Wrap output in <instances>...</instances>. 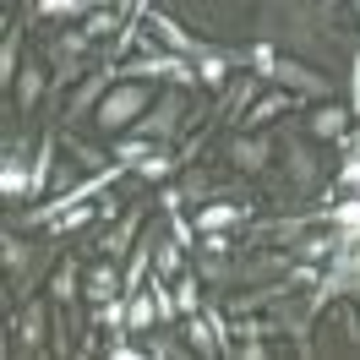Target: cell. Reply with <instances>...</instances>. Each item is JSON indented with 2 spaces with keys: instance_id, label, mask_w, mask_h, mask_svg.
<instances>
[{
  "instance_id": "obj_1",
  "label": "cell",
  "mask_w": 360,
  "mask_h": 360,
  "mask_svg": "<svg viewBox=\"0 0 360 360\" xmlns=\"http://www.w3.org/2000/svg\"><path fill=\"white\" fill-rule=\"evenodd\" d=\"M148 104H153V88H148V82H131V77H120V82L98 98V110H93V115H98L104 131H131Z\"/></svg>"
},
{
  "instance_id": "obj_2",
  "label": "cell",
  "mask_w": 360,
  "mask_h": 360,
  "mask_svg": "<svg viewBox=\"0 0 360 360\" xmlns=\"http://www.w3.org/2000/svg\"><path fill=\"white\" fill-rule=\"evenodd\" d=\"M180 126H186V98H180V88L169 82V88L158 93V104H148V110H142V120H136L131 131H136V136H153V142H169Z\"/></svg>"
},
{
  "instance_id": "obj_3",
  "label": "cell",
  "mask_w": 360,
  "mask_h": 360,
  "mask_svg": "<svg viewBox=\"0 0 360 360\" xmlns=\"http://www.w3.org/2000/svg\"><path fill=\"white\" fill-rule=\"evenodd\" d=\"M273 82L290 88V93H306V98H328V93H333L328 77H316V71L300 66V60H278V66H273Z\"/></svg>"
},
{
  "instance_id": "obj_4",
  "label": "cell",
  "mask_w": 360,
  "mask_h": 360,
  "mask_svg": "<svg viewBox=\"0 0 360 360\" xmlns=\"http://www.w3.org/2000/svg\"><path fill=\"white\" fill-rule=\"evenodd\" d=\"M120 77H115V66H104V71H93L88 82H82V93H71V104H66V115H88V110H98V98L115 88Z\"/></svg>"
},
{
  "instance_id": "obj_5",
  "label": "cell",
  "mask_w": 360,
  "mask_h": 360,
  "mask_svg": "<svg viewBox=\"0 0 360 360\" xmlns=\"http://www.w3.org/2000/svg\"><path fill=\"white\" fill-rule=\"evenodd\" d=\"M148 27H153L158 39L175 49V55H191V60H197V55L207 49V44H197V39H191V33H186V27L175 22V17H164V11H153V17H148Z\"/></svg>"
},
{
  "instance_id": "obj_6",
  "label": "cell",
  "mask_w": 360,
  "mask_h": 360,
  "mask_svg": "<svg viewBox=\"0 0 360 360\" xmlns=\"http://www.w3.org/2000/svg\"><path fill=\"white\" fill-rule=\"evenodd\" d=\"M306 126H311V136H328V142H344V136H349V110H344V104H316Z\"/></svg>"
},
{
  "instance_id": "obj_7",
  "label": "cell",
  "mask_w": 360,
  "mask_h": 360,
  "mask_svg": "<svg viewBox=\"0 0 360 360\" xmlns=\"http://www.w3.org/2000/svg\"><path fill=\"white\" fill-rule=\"evenodd\" d=\"M11 98H17V110H33V104L44 98V66H39V60H27V66L17 71V82H11Z\"/></svg>"
},
{
  "instance_id": "obj_8",
  "label": "cell",
  "mask_w": 360,
  "mask_h": 360,
  "mask_svg": "<svg viewBox=\"0 0 360 360\" xmlns=\"http://www.w3.org/2000/svg\"><path fill=\"white\" fill-rule=\"evenodd\" d=\"M290 104H295V93H290V88H278V93H268V98H257V104L240 115V126H251V131H257V126H268L273 115H284Z\"/></svg>"
},
{
  "instance_id": "obj_9",
  "label": "cell",
  "mask_w": 360,
  "mask_h": 360,
  "mask_svg": "<svg viewBox=\"0 0 360 360\" xmlns=\"http://www.w3.org/2000/svg\"><path fill=\"white\" fill-rule=\"evenodd\" d=\"M136 229H142V213H126V219H120V224L98 240V251H104L110 262H115V257H126V251H131V240H136Z\"/></svg>"
},
{
  "instance_id": "obj_10",
  "label": "cell",
  "mask_w": 360,
  "mask_h": 360,
  "mask_svg": "<svg viewBox=\"0 0 360 360\" xmlns=\"http://www.w3.org/2000/svg\"><path fill=\"white\" fill-rule=\"evenodd\" d=\"M251 219V207H240V202H213V207H202L197 213V229H229V224H246Z\"/></svg>"
},
{
  "instance_id": "obj_11",
  "label": "cell",
  "mask_w": 360,
  "mask_h": 360,
  "mask_svg": "<svg viewBox=\"0 0 360 360\" xmlns=\"http://www.w3.org/2000/svg\"><path fill=\"white\" fill-rule=\"evenodd\" d=\"M82 295H88V300H98V306H104V300H115V295H126V278H115L110 257L88 273V290H82Z\"/></svg>"
},
{
  "instance_id": "obj_12",
  "label": "cell",
  "mask_w": 360,
  "mask_h": 360,
  "mask_svg": "<svg viewBox=\"0 0 360 360\" xmlns=\"http://www.w3.org/2000/svg\"><path fill=\"white\" fill-rule=\"evenodd\" d=\"M268 136H240V142H235V148H229V158H235V169H262V164H268Z\"/></svg>"
},
{
  "instance_id": "obj_13",
  "label": "cell",
  "mask_w": 360,
  "mask_h": 360,
  "mask_svg": "<svg viewBox=\"0 0 360 360\" xmlns=\"http://www.w3.org/2000/svg\"><path fill=\"white\" fill-rule=\"evenodd\" d=\"M49 169H55V136L39 142V158H33V169H27V197H39L49 186Z\"/></svg>"
},
{
  "instance_id": "obj_14",
  "label": "cell",
  "mask_w": 360,
  "mask_h": 360,
  "mask_svg": "<svg viewBox=\"0 0 360 360\" xmlns=\"http://www.w3.org/2000/svg\"><path fill=\"white\" fill-rule=\"evenodd\" d=\"M77 290H82V268H77V262H60V268H55V284H49L55 306H71V300H77Z\"/></svg>"
},
{
  "instance_id": "obj_15",
  "label": "cell",
  "mask_w": 360,
  "mask_h": 360,
  "mask_svg": "<svg viewBox=\"0 0 360 360\" xmlns=\"http://www.w3.org/2000/svg\"><path fill=\"white\" fill-rule=\"evenodd\" d=\"M333 224L344 246H360V197L355 202H333Z\"/></svg>"
},
{
  "instance_id": "obj_16",
  "label": "cell",
  "mask_w": 360,
  "mask_h": 360,
  "mask_svg": "<svg viewBox=\"0 0 360 360\" xmlns=\"http://www.w3.org/2000/svg\"><path fill=\"white\" fill-rule=\"evenodd\" d=\"M17 328H22L27 349H39V338H44V300H27V311L17 316Z\"/></svg>"
},
{
  "instance_id": "obj_17",
  "label": "cell",
  "mask_w": 360,
  "mask_h": 360,
  "mask_svg": "<svg viewBox=\"0 0 360 360\" xmlns=\"http://www.w3.org/2000/svg\"><path fill=\"white\" fill-rule=\"evenodd\" d=\"M0 186H6V197L17 202V197H27V175H22V158H17V148L6 153V169H0Z\"/></svg>"
},
{
  "instance_id": "obj_18",
  "label": "cell",
  "mask_w": 360,
  "mask_h": 360,
  "mask_svg": "<svg viewBox=\"0 0 360 360\" xmlns=\"http://www.w3.org/2000/svg\"><path fill=\"white\" fill-rule=\"evenodd\" d=\"M169 169H175V158H169V148H164V142H158L153 153H148L142 164H136V175H142V180H164Z\"/></svg>"
},
{
  "instance_id": "obj_19",
  "label": "cell",
  "mask_w": 360,
  "mask_h": 360,
  "mask_svg": "<svg viewBox=\"0 0 360 360\" xmlns=\"http://www.w3.org/2000/svg\"><path fill=\"white\" fill-rule=\"evenodd\" d=\"M98 328H110V333H120V328H126V295H115V300H104V306H98Z\"/></svg>"
},
{
  "instance_id": "obj_20",
  "label": "cell",
  "mask_w": 360,
  "mask_h": 360,
  "mask_svg": "<svg viewBox=\"0 0 360 360\" xmlns=\"http://www.w3.org/2000/svg\"><path fill=\"white\" fill-rule=\"evenodd\" d=\"M33 11L39 17H77V11H88V0H33Z\"/></svg>"
},
{
  "instance_id": "obj_21",
  "label": "cell",
  "mask_w": 360,
  "mask_h": 360,
  "mask_svg": "<svg viewBox=\"0 0 360 360\" xmlns=\"http://www.w3.org/2000/svg\"><path fill=\"white\" fill-rule=\"evenodd\" d=\"M175 300H180V311H186V316L202 311V290H197V278H180V284H175Z\"/></svg>"
},
{
  "instance_id": "obj_22",
  "label": "cell",
  "mask_w": 360,
  "mask_h": 360,
  "mask_svg": "<svg viewBox=\"0 0 360 360\" xmlns=\"http://www.w3.org/2000/svg\"><path fill=\"white\" fill-rule=\"evenodd\" d=\"M88 33H93V39H110V33H115V11H93Z\"/></svg>"
},
{
  "instance_id": "obj_23",
  "label": "cell",
  "mask_w": 360,
  "mask_h": 360,
  "mask_svg": "<svg viewBox=\"0 0 360 360\" xmlns=\"http://www.w3.org/2000/svg\"><path fill=\"white\" fill-rule=\"evenodd\" d=\"M290 164H295V180L311 186V158H306V148H290Z\"/></svg>"
},
{
  "instance_id": "obj_24",
  "label": "cell",
  "mask_w": 360,
  "mask_h": 360,
  "mask_svg": "<svg viewBox=\"0 0 360 360\" xmlns=\"http://www.w3.org/2000/svg\"><path fill=\"white\" fill-rule=\"evenodd\" d=\"M355 120H360V49H355Z\"/></svg>"
}]
</instances>
